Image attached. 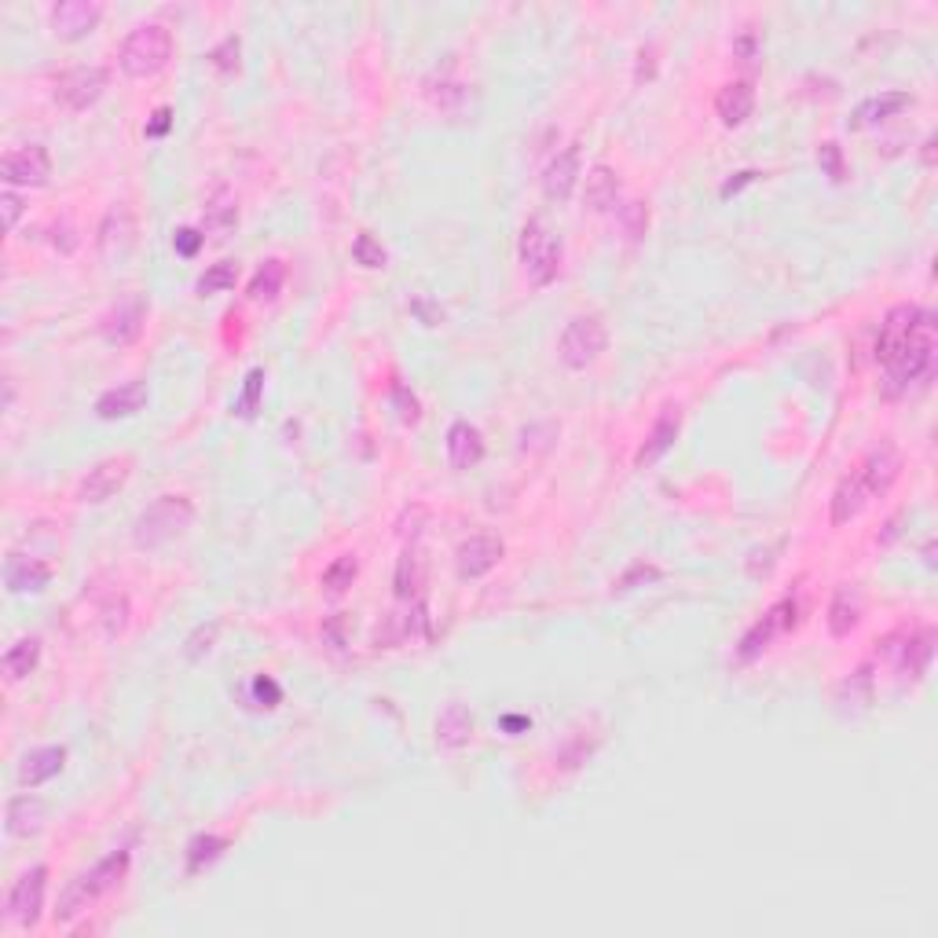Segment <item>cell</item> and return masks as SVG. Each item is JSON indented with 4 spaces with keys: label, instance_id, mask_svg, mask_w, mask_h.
I'll return each instance as SVG.
<instances>
[{
    "label": "cell",
    "instance_id": "1",
    "mask_svg": "<svg viewBox=\"0 0 938 938\" xmlns=\"http://www.w3.org/2000/svg\"><path fill=\"white\" fill-rule=\"evenodd\" d=\"M938 331L935 315L920 304H894L883 315L876 337V364L883 370V392L905 397L909 389L924 386L935 375Z\"/></svg>",
    "mask_w": 938,
    "mask_h": 938
},
{
    "label": "cell",
    "instance_id": "2",
    "mask_svg": "<svg viewBox=\"0 0 938 938\" xmlns=\"http://www.w3.org/2000/svg\"><path fill=\"white\" fill-rule=\"evenodd\" d=\"M129 866H133V855H129V847L114 850V855H107L96 861L92 869H85L78 880H70V887L59 894V909H56V924H70L78 920V916L89 909V905L96 898H103V894H111L118 883L125 880Z\"/></svg>",
    "mask_w": 938,
    "mask_h": 938
},
{
    "label": "cell",
    "instance_id": "3",
    "mask_svg": "<svg viewBox=\"0 0 938 938\" xmlns=\"http://www.w3.org/2000/svg\"><path fill=\"white\" fill-rule=\"evenodd\" d=\"M194 506L188 495H158L147 510H139L133 521V543L139 550H158L191 528Z\"/></svg>",
    "mask_w": 938,
    "mask_h": 938
},
{
    "label": "cell",
    "instance_id": "4",
    "mask_svg": "<svg viewBox=\"0 0 938 938\" xmlns=\"http://www.w3.org/2000/svg\"><path fill=\"white\" fill-rule=\"evenodd\" d=\"M169 59H172V30L161 23L136 26L133 34L122 41V52H118L122 70L136 81L155 78V74L169 67Z\"/></svg>",
    "mask_w": 938,
    "mask_h": 938
},
{
    "label": "cell",
    "instance_id": "5",
    "mask_svg": "<svg viewBox=\"0 0 938 938\" xmlns=\"http://www.w3.org/2000/svg\"><path fill=\"white\" fill-rule=\"evenodd\" d=\"M605 348H608V331L602 315H576L561 331L558 356L569 370H587L602 359Z\"/></svg>",
    "mask_w": 938,
    "mask_h": 938
},
{
    "label": "cell",
    "instance_id": "6",
    "mask_svg": "<svg viewBox=\"0 0 938 938\" xmlns=\"http://www.w3.org/2000/svg\"><path fill=\"white\" fill-rule=\"evenodd\" d=\"M517 257H521V265H525L528 279L536 282V287H550V282L558 279V271H561V243L547 232V227H543V221H536V216H532V221L521 227Z\"/></svg>",
    "mask_w": 938,
    "mask_h": 938
},
{
    "label": "cell",
    "instance_id": "7",
    "mask_svg": "<svg viewBox=\"0 0 938 938\" xmlns=\"http://www.w3.org/2000/svg\"><path fill=\"white\" fill-rule=\"evenodd\" d=\"M795 624H800V605H795V598H781V602L773 605L767 616H759L756 624H751L745 635H740V641H737V663L759 660L762 652L773 646V638H778L781 630H792Z\"/></svg>",
    "mask_w": 938,
    "mask_h": 938
},
{
    "label": "cell",
    "instance_id": "8",
    "mask_svg": "<svg viewBox=\"0 0 938 938\" xmlns=\"http://www.w3.org/2000/svg\"><path fill=\"white\" fill-rule=\"evenodd\" d=\"M45 891H48V869L34 866L15 880L8 891V920L19 927H37L41 913H45Z\"/></svg>",
    "mask_w": 938,
    "mask_h": 938
},
{
    "label": "cell",
    "instance_id": "9",
    "mask_svg": "<svg viewBox=\"0 0 938 938\" xmlns=\"http://www.w3.org/2000/svg\"><path fill=\"white\" fill-rule=\"evenodd\" d=\"M129 473H133V455H111V458H103V462H96L89 473L81 477L78 503H89V506L107 503V499L125 488Z\"/></svg>",
    "mask_w": 938,
    "mask_h": 938
},
{
    "label": "cell",
    "instance_id": "10",
    "mask_svg": "<svg viewBox=\"0 0 938 938\" xmlns=\"http://www.w3.org/2000/svg\"><path fill=\"white\" fill-rule=\"evenodd\" d=\"M111 85V74L107 67H74L67 74H59L56 81V100L70 111H89V107L100 103V96Z\"/></svg>",
    "mask_w": 938,
    "mask_h": 938
},
{
    "label": "cell",
    "instance_id": "11",
    "mask_svg": "<svg viewBox=\"0 0 938 938\" xmlns=\"http://www.w3.org/2000/svg\"><path fill=\"white\" fill-rule=\"evenodd\" d=\"M0 180H4L8 188H45L52 180L48 147L30 144V147L12 150V155H4V161H0Z\"/></svg>",
    "mask_w": 938,
    "mask_h": 938
},
{
    "label": "cell",
    "instance_id": "12",
    "mask_svg": "<svg viewBox=\"0 0 938 938\" xmlns=\"http://www.w3.org/2000/svg\"><path fill=\"white\" fill-rule=\"evenodd\" d=\"M883 646H887L883 652L894 657V663H898V674H905L909 682H920L927 674V668H931V657H935V630L920 627V630L902 635V646H894V638H887Z\"/></svg>",
    "mask_w": 938,
    "mask_h": 938
},
{
    "label": "cell",
    "instance_id": "13",
    "mask_svg": "<svg viewBox=\"0 0 938 938\" xmlns=\"http://www.w3.org/2000/svg\"><path fill=\"white\" fill-rule=\"evenodd\" d=\"M147 326V301L144 298H129L122 304H114L111 312L100 320V334L107 345L114 348H125V345H136L139 334Z\"/></svg>",
    "mask_w": 938,
    "mask_h": 938
},
{
    "label": "cell",
    "instance_id": "14",
    "mask_svg": "<svg viewBox=\"0 0 938 938\" xmlns=\"http://www.w3.org/2000/svg\"><path fill=\"white\" fill-rule=\"evenodd\" d=\"M855 469L861 473V481H866L869 495L880 499V495L891 492L894 481H898V473H902V455H898V447H894L891 440H883V444L872 447V451L861 458Z\"/></svg>",
    "mask_w": 938,
    "mask_h": 938
},
{
    "label": "cell",
    "instance_id": "15",
    "mask_svg": "<svg viewBox=\"0 0 938 938\" xmlns=\"http://www.w3.org/2000/svg\"><path fill=\"white\" fill-rule=\"evenodd\" d=\"M503 554H506L503 539H495V536H469L462 547L455 550L458 580H481V576H488L499 561H503Z\"/></svg>",
    "mask_w": 938,
    "mask_h": 938
},
{
    "label": "cell",
    "instance_id": "16",
    "mask_svg": "<svg viewBox=\"0 0 938 938\" xmlns=\"http://www.w3.org/2000/svg\"><path fill=\"white\" fill-rule=\"evenodd\" d=\"M52 30H56V37L63 41H81L89 37L96 26H100L103 19V8L96 4V0H63V4L52 8Z\"/></svg>",
    "mask_w": 938,
    "mask_h": 938
},
{
    "label": "cell",
    "instance_id": "17",
    "mask_svg": "<svg viewBox=\"0 0 938 938\" xmlns=\"http://www.w3.org/2000/svg\"><path fill=\"white\" fill-rule=\"evenodd\" d=\"M679 433H682V411H679V407H663V411H660V418L652 422V429H649V436H646V444L638 447L635 466H638V469L657 466L660 458L668 455L671 447H674V440H679Z\"/></svg>",
    "mask_w": 938,
    "mask_h": 938
},
{
    "label": "cell",
    "instance_id": "18",
    "mask_svg": "<svg viewBox=\"0 0 938 938\" xmlns=\"http://www.w3.org/2000/svg\"><path fill=\"white\" fill-rule=\"evenodd\" d=\"M147 403V381L136 378V381H125L118 389H107L100 400H96V418L103 422H118V418H133V414L144 411Z\"/></svg>",
    "mask_w": 938,
    "mask_h": 938
},
{
    "label": "cell",
    "instance_id": "19",
    "mask_svg": "<svg viewBox=\"0 0 938 938\" xmlns=\"http://www.w3.org/2000/svg\"><path fill=\"white\" fill-rule=\"evenodd\" d=\"M45 817H48L45 800H41V795L23 792V795H15V800H8L4 828H8V836H15V839H30V836H37L41 828H45Z\"/></svg>",
    "mask_w": 938,
    "mask_h": 938
},
{
    "label": "cell",
    "instance_id": "20",
    "mask_svg": "<svg viewBox=\"0 0 938 938\" xmlns=\"http://www.w3.org/2000/svg\"><path fill=\"white\" fill-rule=\"evenodd\" d=\"M576 180H580V144H569L550 161L547 172H543V194H547L550 202L572 199Z\"/></svg>",
    "mask_w": 938,
    "mask_h": 938
},
{
    "label": "cell",
    "instance_id": "21",
    "mask_svg": "<svg viewBox=\"0 0 938 938\" xmlns=\"http://www.w3.org/2000/svg\"><path fill=\"white\" fill-rule=\"evenodd\" d=\"M913 103H916L913 92H880V96H869V100H861V103L855 107V114H850V129L883 125L887 118L909 111Z\"/></svg>",
    "mask_w": 938,
    "mask_h": 938
},
{
    "label": "cell",
    "instance_id": "22",
    "mask_svg": "<svg viewBox=\"0 0 938 938\" xmlns=\"http://www.w3.org/2000/svg\"><path fill=\"white\" fill-rule=\"evenodd\" d=\"M583 210H591V213H616L619 210V177H616L613 166H605V161H598V166L587 172Z\"/></svg>",
    "mask_w": 938,
    "mask_h": 938
},
{
    "label": "cell",
    "instance_id": "23",
    "mask_svg": "<svg viewBox=\"0 0 938 938\" xmlns=\"http://www.w3.org/2000/svg\"><path fill=\"white\" fill-rule=\"evenodd\" d=\"M133 238H136L133 213H129L125 205H111V213H107L103 224H100V238H96V243H100V254H103L107 260L122 257V254H129Z\"/></svg>",
    "mask_w": 938,
    "mask_h": 938
},
{
    "label": "cell",
    "instance_id": "24",
    "mask_svg": "<svg viewBox=\"0 0 938 938\" xmlns=\"http://www.w3.org/2000/svg\"><path fill=\"white\" fill-rule=\"evenodd\" d=\"M4 583L12 594H41L52 583V569L45 561L26 558V554H12L4 565Z\"/></svg>",
    "mask_w": 938,
    "mask_h": 938
},
{
    "label": "cell",
    "instance_id": "25",
    "mask_svg": "<svg viewBox=\"0 0 938 938\" xmlns=\"http://www.w3.org/2000/svg\"><path fill=\"white\" fill-rule=\"evenodd\" d=\"M484 436L477 425L469 422H455L451 429H447V462H451L455 469H473L484 462Z\"/></svg>",
    "mask_w": 938,
    "mask_h": 938
},
{
    "label": "cell",
    "instance_id": "26",
    "mask_svg": "<svg viewBox=\"0 0 938 938\" xmlns=\"http://www.w3.org/2000/svg\"><path fill=\"white\" fill-rule=\"evenodd\" d=\"M751 111H756V89H751V81H729L718 89L715 96V114L718 122H723L726 129H737L745 125Z\"/></svg>",
    "mask_w": 938,
    "mask_h": 938
},
{
    "label": "cell",
    "instance_id": "27",
    "mask_svg": "<svg viewBox=\"0 0 938 938\" xmlns=\"http://www.w3.org/2000/svg\"><path fill=\"white\" fill-rule=\"evenodd\" d=\"M67 767V748L63 745H52V748H37L30 751V756L19 762V784L23 789H41V784H48L56 773Z\"/></svg>",
    "mask_w": 938,
    "mask_h": 938
},
{
    "label": "cell",
    "instance_id": "28",
    "mask_svg": "<svg viewBox=\"0 0 938 938\" xmlns=\"http://www.w3.org/2000/svg\"><path fill=\"white\" fill-rule=\"evenodd\" d=\"M473 729H477V723H473V712H469L466 704H458V701H451L440 712V718H436V745L440 748H451V751H458V748H466L469 740H473Z\"/></svg>",
    "mask_w": 938,
    "mask_h": 938
},
{
    "label": "cell",
    "instance_id": "29",
    "mask_svg": "<svg viewBox=\"0 0 938 938\" xmlns=\"http://www.w3.org/2000/svg\"><path fill=\"white\" fill-rule=\"evenodd\" d=\"M869 704H872V668L861 663L855 674H847L836 685V712L844 718H855L861 712H869Z\"/></svg>",
    "mask_w": 938,
    "mask_h": 938
},
{
    "label": "cell",
    "instance_id": "30",
    "mask_svg": "<svg viewBox=\"0 0 938 938\" xmlns=\"http://www.w3.org/2000/svg\"><path fill=\"white\" fill-rule=\"evenodd\" d=\"M858 624H861V594L855 587H839L833 594V605H828V635L847 638Z\"/></svg>",
    "mask_w": 938,
    "mask_h": 938
},
{
    "label": "cell",
    "instance_id": "31",
    "mask_svg": "<svg viewBox=\"0 0 938 938\" xmlns=\"http://www.w3.org/2000/svg\"><path fill=\"white\" fill-rule=\"evenodd\" d=\"M37 660H41V641H37V638H19L15 646L4 652L0 668H4L8 682H23V679H30V674H34Z\"/></svg>",
    "mask_w": 938,
    "mask_h": 938
},
{
    "label": "cell",
    "instance_id": "32",
    "mask_svg": "<svg viewBox=\"0 0 938 938\" xmlns=\"http://www.w3.org/2000/svg\"><path fill=\"white\" fill-rule=\"evenodd\" d=\"M282 282H287V265H282V260H265V265H260L257 271H254V279H249V301H276L279 293H282Z\"/></svg>",
    "mask_w": 938,
    "mask_h": 938
},
{
    "label": "cell",
    "instance_id": "33",
    "mask_svg": "<svg viewBox=\"0 0 938 938\" xmlns=\"http://www.w3.org/2000/svg\"><path fill=\"white\" fill-rule=\"evenodd\" d=\"M202 224H205V232H210L213 238H227V235H232L235 224H238V205H235L232 194H216V199H210Z\"/></svg>",
    "mask_w": 938,
    "mask_h": 938
},
{
    "label": "cell",
    "instance_id": "34",
    "mask_svg": "<svg viewBox=\"0 0 938 938\" xmlns=\"http://www.w3.org/2000/svg\"><path fill=\"white\" fill-rule=\"evenodd\" d=\"M235 282H238V265H235V260H216V265H210L199 276L194 290H199V298H213V293L235 290Z\"/></svg>",
    "mask_w": 938,
    "mask_h": 938
},
{
    "label": "cell",
    "instance_id": "35",
    "mask_svg": "<svg viewBox=\"0 0 938 938\" xmlns=\"http://www.w3.org/2000/svg\"><path fill=\"white\" fill-rule=\"evenodd\" d=\"M422 583H425L422 558L407 550L397 565V598L400 602H414V598H422Z\"/></svg>",
    "mask_w": 938,
    "mask_h": 938
},
{
    "label": "cell",
    "instance_id": "36",
    "mask_svg": "<svg viewBox=\"0 0 938 938\" xmlns=\"http://www.w3.org/2000/svg\"><path fill=\"white\" fill-rule=\"evenodd\" d=\"M224 850H227V839H224V836H213V833L194 836L191 844H188V872H202L205 866H213V861L221 858Z\"/></svg>",
    "mask_w": 938,
    "mask_h": 938
},
{
    "label": "cell",
    "instance_id": "37",
    "mask_svg": "<svg viewBox=\"0 0 938 938\" xmlns=\"http://www.w3.org/2000/svg\"><path fill=\"white\" fill-rule=\"evenodd\" d=\"M616 221H619V232H624L627 243H641L649 232V205L646 202H624L616 210Z\"/></svg>",
    "mask_w": 938,
    "mask_h": 938
},
{
    "label": "cell",
    "instance_id": "38",
    "mask_svg": "<svg viewBox=\"0 0 938 938\" xmlns=\"http://www.w3.org/2000/svg\"><path fill=\"white\" fill-rule=\"evenodd\" d=\"M356 572H359V561L353 558V554H342V558H334V561L323 569V587H326V594H345L348 587H353Z\"/></svg>",
    "mask_w": 938,
    "mask_h": 938
},
{
    "label": "cell",
    "instance_id": "39",
    "mask_svg": "<svg viewBox=\"0 0 938 938\" xmlns=\"http://www.w3.org/2000/svg\"><path fill=\"white\" fill-rule=\"evenodd\" d=\"M260 392H265V370L260 367H254L246 375V381H243V392H238V400H235V414L238 418H257V411H260Z\"/></svg>",
    "mask_w": 938,
    "mask_h": 938
},
{
    "label": "cell",
    "instance_id": "40",
    "mask_svg": "<svg viewBox=\"0 0 938 938\" xmlns=\"http://www.w3.org/2000/svg\"><path fill=\"white\" fill-rule=\"evenodd\" d=\"M660 580H663V569H657V565H649V561H635V565H630V569L613 583V594H630V591H638V587L660 583Z\"/></svg>",
    "mask_w": 938,
    "mask_h": 938
},
{
    "label": "cell",
    "instance_id": "41",
    "mask_svg": "<svg viewBox=\"0 0 938 938\" xmlns=\"http://www.w3.org/2000/svg\"><path fill=\"white\" fill-rule=\"evenodd\" d=\"M353 260H356L359 268L378 271V268H386L389 254H386V246H381L378 238L370 235V232H359V235H356V243H353Z\"/></svg>",
    "mask_w": 938,
    "mask_h": 938
},
{
    "label": "cell",
    "instance_id": "42",
    "mask_svg": "<svg viewBox=\"0 0 938 938\" xmlns=\"http://www.w3.org/2000/svg\"><path fill=\"white\" fill-rule=\"evenodd\" d=\"M389 400H392V407H397L403 425H418L422 422V403H418V397H414L407 386H403V381H392Z\"/></svg>",
    "mask_w": 938,
    "mask_h": 938
},
{
    "label": "cell",
    "instance_id": "43",
    "mask_svg": "<svg viewBox=\"0 0 938 938\" xmlns=\"http://www.w3.org/2000/svg\"><path fill=\"white\" fill-rule=\"evenodd\" d=\"M216 630H221V624H216V619H210V624H199V627L191 630L188 641H183V657H188V663H199L205 652L213 649Z\"/></svg>",
    "mask_w": 938,
    "mask_h": 938
},
{
    "label": "cell",
    "instance_id": "44",
    "mask_svg": "<svg viewBox=\"0 0 938 938\" xmlns=\"http://www.w3.org/2000/svg\"><path fill=\"white\" fill-rule=\"evenodd\" d=\"M249 704L265 707V712H276L282 704V685L271 679V674H257V679L249 682Z\"/></svg>",
    "mask_w": 938,
    "mask_h": 938
},
{
    "label": "cell",
    "instance_id": "45",
    "mask_svg": "<svg viewBox=\"0 0 938 938\" xmlns=\"http://www.w3.org/2000/svg\"><path fill=\"white\" fill-rule=\"evenodd\" d=\"M817 166H822V172L833 183H847V161H844V147L833 144V139H825L822 147H817Z\"/></svg>",
    "mask_w": 938,
    "mask_h": 938
},
{
    "label": "cell",
    "instance_id": "46",
    "mask_svg": "<svg viewBox=\"0 0 938 938\" xmlns=\"http://www.w3.org/2000/svg\"><path fill=\"white\" fill-rule=\"evenodd\" d=\"M238 56H243V41H238L235 34H227L221 45L210 52V63H213L216 70L235 74V70H238Z\"/></svg>",
    "mask_w": 938,
    "mask_h": 938
},
{
    "label": "cell",
    "instance_id": "47",
    "mask_svg": "<svg viewBox=\"0 0 938 938\" xmlns=\"http://www.w3.org/2000/svg\"><path fill=\"white\" fill-rule=\"evenodd\" d=\"M125 627H129V602L122 594H118V598H111V602L103 605V635L118 638Z\"/></svg>",
    "mask_w": 938,
    "mask_h": 938
},
{
    "label": "cell",
    "instance_id": "48",
    "mask_svg": "<svg viewBox=\"0 0 938 938\" xmlns=\"http://www.w3.org/2000/svg\"><path fill=\"white\" fill-rule=\"evenodd\" d=\"M205 243V232H199V227H177L172 232V246H177L180 257H194Z\"/></svg>",
    "mask_w": 938,
    "mask_h": 938
},
{
    "label": "cell",
    "instance_id": "49",
    "mask_svg": "<svg viewBox=\"0 0 938 938\" xmlns=\"http://www.w3.org/2000/svg\"><path fill=\"white\" fill-rule=\"evenodd\" d=\"M172 129V107H158L155 111V118H150L147 122V129H144V136L147 139H161Z\"/></svg>",
    "mask_w": 938,
    "mask_h": 938
},
{
    "label": "cell",
    "instance_id": "50",
    "mask_svg": "<svg viewBox=\"0 0 938 938\" xmlns=\"http://www.w3.org/2000/svg\"><path fill=\"white\" fill-rule=\"evenodd\" d=\"M0 205H4V227L12 232V227L19 224V216H23V199H19L15 188H8L4 199H0Z\"/></svg>",
    "mask_w": 938,
    "mask_h": 938
},
{
    "label": "cell",
    "instance_id": "51",
    "mask_svg": "<svg viewBox=\"0 0 938 938\" xmlns=\"http://www.w3.org/2000/svg\"><path fill=\"white\" fill-rule=\"evenodd\" d=\"M756 52H759V34L748 26L745 34H740V37L734 41V56H737V59H745V63H751V59H756Z\"/></svg>",
    "mask_w": 938,
    "mask_h": 938
},
{
    "label": "cell",
    "instance_id": "52",
    "mask_svg": "<svg viewBox=\"0 0 938 938\" xmlns=\"http://www.w3.org/2000/svg\"><path fill=\"white\" fill-rule=\"evenodd\" d=\"M759 180V172L756 169H740V172H734V177H729L723 188H718V194H723V199H729V194H737V191H745L748 183H756Z\"/></svg>",
    "mask_w": 938,
    "mask_h": 938
},
{
    "label": "cell",
    "instance_id": "53",
    "mask_svg": "<svg viewBox=\"0 0 938 938\" xmlns=\"http://www.w3.org/2000/svg\"><path fill=\"white\" fill-rule=\"evenodd\" d=\"M323 630H326V635H331V638H334V646H337V649H342V646H345V635H342V616H334V619H331V624H326Z\"/></svg>",
    "mask_w": 938,
    "mask_h": 938
},
{
    "label": "cell",
    "instance_id": "54",
    "mask_svg": "<svg viewBox=\"0 0 938 938\" xmlns=\"http://www.w3.org/2000/svg\"><path fill=\"white\" fill-rule=\"evenodd\" d=\"M532 723L528 718H521V715H506L503 718V729H510V734H517V729H528Z\"/></svg>",
    "mask_w": 938,
    "mask_h": 938
},
{
    "label": "cell",
    "instance_id": "55",
    "mask_svg": "<svg viewBox=\"0 0 938 938\" xmlns=\"http://www.w3.org/2000/svg\"><path fill=\"white\" fill-rule=\"evenodd\" d=\"M924 166H927V169L935 166V136H927V139H924Z\"/></svg>",
    "mask_w": 938,
    "mask_h": 938
}]
</instances>
